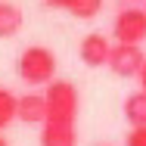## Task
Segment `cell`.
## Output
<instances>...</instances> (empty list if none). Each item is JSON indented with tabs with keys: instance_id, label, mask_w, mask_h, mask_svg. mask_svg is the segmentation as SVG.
I'll return each mask as SVG.
<instances>
[{
	"instance_id": "1",
	"label": "cell",
	"mask_w": 146,
	"mask_h": 146,
	"mask_svg": "<svg viewBox=\"0 0 146 146\" xmlns=\"http://www.w3.org/2000/svg\"><path fill=\"white\" fill-rule=\"evenodd\" d=\"M16 72L19 78L28 84V87H47L53 84L56 78V56L50 47H40V44H31L19 53V62H16Z\"/></svg>"
},
{
	"instance_id": "2",
	"label": "cell",
	"mask_w": 146,
	"mask_h": 146,
	"mask_svg": "<svg viewBox=\"0 0 146 146\" xmlns=\"http://www.w3.org/2000/svg\"><path fill=\"white\" fill-rule=\"evenodd\" d=\"M44 96H47V121L75 124V118H78V87L72 81H53V84H47Z\"/></svg>"
},
{
	"instance_id": "3",
	"label": "cell",
	"mask_w": 146,
	"mask_h": 146,
	"mask_svg": "<svg viewBox=\"0 0 146 146\" xmlns=\"http://www.w3.org/2000/svg\"><path fill=\"white\" fill-rule=\"evenodd\" d=\"M112 34H115V44H134L140 47L146 40V9L140 6H124L112 22Z\"/></svg>"
},
{
	"instance_id": "4",
	"label": "cell",
	"mask_w": 146,
	"mask_h": 146,
	"mask_svg": "<svg viewBox=\"0 0 146 146\" xmlns=\"http://www.w3.org/2000/svg\"><path fill=\"white\" fill-rule=\"evenodd\" d=\"M146 65V56L140 47L134 44H112V56H109V72L118 78H137Z\"/></svg>"
},
{
	"instance_id": "5",
	"label": "cell",
	"mask_w": 146,
	"mask_h": 146,
	"mask_svg": "<svg viewBox=\"0 0 146 146\" xmlns=\"http://www.w3.org/2000/svg\"><path fill=\"white\" fill-rule=\"evenodd\" d=\"M78 56H81V62H84L87 68H103V65H109L112 44H109V37H106V34L90 31V34H84V37H81Z\"/></svg>"
},
{
	"instance_id": "6",
	"label": "cell",
	"mask_w": 146,
	"mask_h": 146,
	"mask_svg": "<svg viewBox=\"0 0 146 146\" xmlns=\"http://www.w3.org/2000/svg\"><path fill=\"white\" fill-rule=\"evenodd\" d=\"M19 121L22 124H47V96L37 93V90H28L19 96Z\"/></svg>"
},
{
	"instance_id": "7",
	"label": "cell",
	"mask_w": 146,
	"mask_h": 146,
	"mask_svg": "<svg viewBox=\"0 0 146 146\" xmlns=\"http://www.w3.org/2000/svg\"><path fill=\"white\" fill-rule=\"evenodd\" d=\"M78 134L75 124H62V121H47L40 127V146H75Z\"/></svg>"
},
{
	"instance_id": "8",
	"label": "cell",
	"mask_w": 146,
	"mask_h": 146,
	"mask_svg": "<svg viewBox=\"0 0 146 146\" xmlns=\"http://www.w3.org/2000/svg\"><path fill=\"white\" fill-rule=\"evenodd\" d=\"M22 22H25L22 9H19L16 3H9V0H0V40L16 37V34L22 31Z\"/></svg>"
},
{
	"instance_id": "9",
	"label": "cell",
	"mask_w": 146,
	"mask_h": 146,
	"mask_svg": "<svg viewBox=\"0 0 146 146\" xmlns=\"http://www.w3.org/2000/svg\"><path fill=\"white\" fill-rule=\"evenodd\" d=\"M124 118L131 127H146V90L127 93L124 100Z\"/></svg>"
},
{
	"instance_id": "10",
	"label": "cell",
	"mask_w": 146,
	"mask_h": 146,
	"mask_svg": "<svg viewBox=\"0 0 146 146\" xmlns=\"http://www.w3.org/2000/svg\"><path fill=\"white\" fill-rule=\"evenodd\" d=\"M13 121H19V96H16L13 90L0 87V134H3Z\"/></svg>"
},
{
	"instance_id": "11",
	"label": "cell",
	"mask_w": 146,
	"mask_h": 146,
	"mask_svg": "<svg viewBox=\"0 0 146 146\" xmlns=\"http://www.w3.org/2000/svg\"><path fill=\"white\" fill-rule=\"evenodd\" d=\"M100 9H103V0H75L68 13H72L75 19H84V22H87V19H96V16H100Z\"/></svg>"
},
{
	"instance_id": "12",
	"label": "cell",
	"mask_w": 146,
	"mask_h": 146,
	"mask_svg": "<svg viewBox=\"0 0 146 146\" xmlns=\"http://www.w3.org/2000/svg\"><path fill=\"white\" fill-rule=\"evenodd\" d=\"M124 146H146V127H131L124 134Z\"/></svg>"
},
{
	"instance_id": "13",
	"label": "cell",
	"mask_w": 146,
	"mask_h": 146,
	"mask_svg": "<svg viewBox=\"0 0 146 146\" xmlns=\"http://www.w3.org/2000/svg\"><path fill=\"white\" fill-rule=\"evenodd\" d=\"M44 3H47L50 9H72V3H75V0H44Z\"/></svg>"
},
{
	"instance_id": "14",
	"label": "cell",
	"mask_w": 146,
	"mask_h": 146,
	"mask_svg": "<svg viewBox=\"0 0 146 146\" xmlns=\"http://www.w3.org/2000/svg\"><path fill=\"white\" fill-rule=\"evenodd\" d=\"M137 78H140V90H146V65H143V72H140Z\"/></svg>"
},
{
	"instance_id": "15",
	"label": "cell",
	"mask_w": 146,
	"mask_h": 146,
	"mask_svg": "<svg viewBox=\"0 0 146 146\" xmlns=\"http://www.w3.org/2000/svg\"><path fill=\"white\" fill-rule=\"evenodd\" d=\"M0 146H9V140H6V137H3V134H0Z\"/></svg>"
},
{
	"instance_id": "16",
	"label": "cell",
	"mask_w": 146,
	"mask_h": 146,
	"mask_svg": "<svg viewBox=\"0 0 146 146\" xmlns=\"http://www.w3.org/2000/svg\"><path fill=\"white\" fill-rule=\"evenodd\" d=\"M127 3H140V0H127ZM143 3H146V0H143Z\"/></svg>"
},
{
	"instance_id": "17",
	"label": "cell",
	"mask_w": 146,
	"mask_h": 146,
	"mask_svg": "<svg viewBox=\"0 0 146 146\" xmlns=\"http://www.w3.org/2000/svg\"><path fill=\"white\" fill-rule=\"evenodd\" d=\"M96 146H109V143H96Z\"/></svg>"
}]
</instances>
